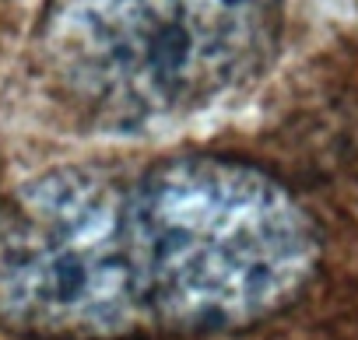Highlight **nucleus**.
<instances>
[{
	"instance_id": "nucleus-1",
	"label": "nucleus",
	"mask_w": 358,
	"mask_h": 340,
	"mask_svg": "<svg viewBox=\"0 0 358 340\" xmlns=\"http://www.w3.org/2000/svg\"><path fill=\"white\" fill-rule=\"evenodd\" d=\"M130 260L148 330L229 333L288 309L320 267V228L264 168L179 154L130 179Z\"/></svg>"
},
{
	"instance_id": "nucleus-2",
	"label": "nucleus",
	"mask_w": 358,
	"mask_h": 340,
	"mask_svg": "<svg viewBox=\"0 0 358 340\" xmlns=\"http://www.w3.org/2000/svg\"><path fill=\"white\" fill-rule=\"evenodd\" d=\"M281 0H46L36 64L102 130H151L243 88L271 57Z\"/></svg>"
},
{
	"instance_id": "nucleus-3",
	"label": "nucleus",
	"mask_w": 358,
	"mask_h": 340,
	"mask_svg": "<svg viewBox=\"0 0 358 340\" xmlns=\"http://www.w3.org/2000/svg\"><path fill=\"white\" fill-rule=\"evenodd\" d=\"M130 183L50 168L0 204V326L25 340H127L148 330L127 228Z\"/></svg>"
}]
</instances>
